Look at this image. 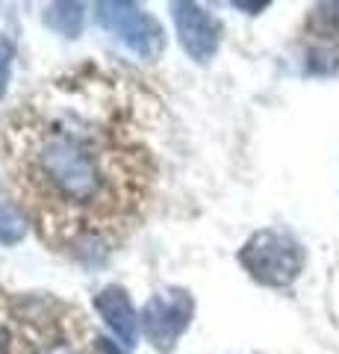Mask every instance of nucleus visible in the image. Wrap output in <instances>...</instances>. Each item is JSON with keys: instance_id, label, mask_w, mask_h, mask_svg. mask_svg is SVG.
Returning a JSON list of instances; mask_svg holds the SVG:
<instances>
[{"instance_id": "3", "label": "nucleus", "mask_w": 339, "mask_h": 354, "mask_svg": "<svg viewBox=\"0 0 339 354\" xmlns=\"http://www.w3.org/2000/svg\"><path fill=\"white\" fill-rule=\"evenodd\" d=\"M97 21L109 30L118 41H124L130 50L139 53L145 62H154L162 48H166V36L154 15H148L136 3H97Z\"/></svg>"}, {"instance_id": "7", "label": "nucleus", "mask_w": 339, "mask_h": 354, "mask_svg": "<svg viewBox=\"0 0 339 354\" xmlns=\"http://www.w3.org/2000/svg\"><path fill=\"white\" fill-rule=\"evenodd\" d=\"M45 24L59 36H80L83 30V6L80 3H50L45 9Z\"/></svg>"}, {"instance_id": "12", "label": "nucleus", "mask_w": 339, "mask_h": 354, "mask_svg": "<svg viewBox=\"0 0 339 354\" xmlns=\"http://www.w3.org/2000/svg\"><path fill=\"white\" fill-rule=\"evenodd\" d=\"M236 9H251V12H257V9H266L269 3H233Z\"/></svg>"}, {"instance_id": "9", "label": "nucleus", "mask_w": 339, "mask_h": 354, "mask_svg": "<svg viewBox=\"0 0 339 354\" xmlns=\"http://www.w3.org/2000/svg\"><path fill=\"white\" fill-rule=\"evenodd\" d=\"M12 59H15V48L3 32H0V101L6 95V86H9V74H12Z\"/></svg>"}, {"instance_id": "2", "label": "nucleus", "mask_w": 339, "mask_h": 354, "mask_svg": "<svg viewBox=\"0 0 339 354\" xmlns=\"http://www.w3.org/2000/svg\"><path fill=\"white\" fill-rule=\"evenodd\" d=\"M239 263L262 286H289L304 269V251L289 234L257 230L239 251Z\"/></svg>"}, {"instance_id": "8", "label": "nucleus", "mask_w": 339, "mask_h": 354, "mask_svg": "<svg viewBox=\"0 0 339 354\" xmlns=\"http://www.w3.org/2000/svg\"><path fill=\"white\" fill-rule=\"evenodd\" d=\"M30 218L21 207H15L12 201H0V242L3 245H15V242L24 239Z\"/></svg>"}, {"instance_id": "1", "label": "nucleus", "mask_w": 339, "mask_h": 354, "mask_svg": "<svg viewBox=\"0 0 339 354\" xmlns=\"http://www.w3.org/2000/svg\"><path fill=\"white\" fill-rule=\"evenodd\" d=\"M0 148L18 207L59 251L122 242L145 216L157 183L127 86L89 68L53 80L18 106Z\"/></svg>"}, {"instance_id": "6", "label": "nucleus", "mask_w": 339, "mask_h": 354, "mask_svg": "<svg viewBox=\"0 0 339 354\" xmlns=\"http://www.w3.org/2000/svg\"><path fill=\"white\" fill-rule=\"evenodd\" d=\"M95 307L97 313L106 319V325L113 328V334L124 342L127 348L136 346V337H139V319H136V310L130 304V295L122 290V286H106L95 295Z\"/></svg>"}, {"instance_id": "4", "label": "nucleus", "mask_w": 339, "mask_h": 354, "mask_svg": "<svg viewBox=\"0 0 339 354\" xmlns=\"http://www.w3.org/2000/svg\"><path fill=\"white\" fill-rule=\"evenodd\" d=\"M195 313V301L186 290L177 286H166L157 295H151V301L142 310V328L151 346L157 351H171L183 337V330L189 328Z\"/></svg>"}, {"instance_id": "11", "label": "nucleus", "mask_w": 339, "mask_h": 354, "mask_svg": "<svg viewBox=\"0 0 339 354\" xmlns=\"http://www.w3.org/2000/svg\"><path fill=\"white\" fill-rule=\"evenodd\" d=\"M95 348H97V354H122V351L113 346V342H106V339H101V337H95Z\"/></svg>"}, {"instance_id": "5", "label": "nucleus", "mask_w": 339, "mask_h": 354, "mask_svg": "<svg viewBox=\"0 0 339 354\" xmlns=\"http://www.w3.org/2000/svg\"><path fill=\"white\" fill-rule=\"evenodd\" d=\"M171 15L183 50L201 65L210 62L218 50V41H222V24L198 3H174Z\"/></svg>"}, {"instance_id": "10", "label": "nucleus", "mask_w": 339, "mask_h": 354, "mask_svg": "<svg viewBox=\"0 0 339 354\" xmlns=\"http://www.w3.org/2000/svg\"><path fill=\"white\" fill-rule=\"evenodd\" d=\"M0 354H21L15 328L9 325V319H3V316H0Z\"/></svg>"}]
</instances>
